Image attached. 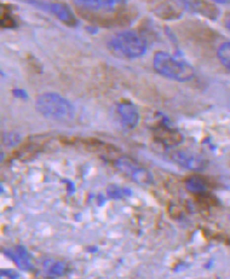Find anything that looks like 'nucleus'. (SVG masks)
Listing matches in <instances>:
<instances>
[{
  "label": "nucleus",
  "instance_id": "obj_1",
  "mask_svg": "<svg viewBox=\"0 0 230 279\" xmlns=\"http://www.w3.org/2000/svg\"><path fill=\"white\" fill-rule=\"evenodd\" d=\"M36 108L46 119L57 122H69L74 119V108L71 102L57 93H44L37 99Z\"/></svg>",
  "mask_w": 230,
  "mask_h": 279
},
{
  "label": "nucleus",
  "instance_id": "obj_2",
  "mask_svg": "<svg viewBox=\"0 0 230 279\" xmlns=\"http://www.w3.org/2000/svg\"><path fill=\"white\" fill-rule=\"evenodd\" d=\"M153 63L155 70L168 79L186 82L194 77V68L188 62L175 57L167 52L155 53Z\"/></svg>",
  "mask_w": 230,
  "mask_h": 279
},
{
  "label": "nucleus",
  "instance_id": "obj_3",
  "mask_svg": "<svg viewBox=\"0 0 230 279\" xmlns=\"http://www.w3.org/2000/svg\"><path fill=\"white\" fill-rule=\"evenodd\" d=\"M108 49L117 57L138 58L147 52V44L136 32L122 31L109 39Z\"/></svg>",
  "mask_w": 230,
  "mask_h": 279
},
{
  "label": "nucleus",
  "instance_id": "obj_4",
  "mask_svg": "<svg viewBox=\"0 0 230 279\" xmlns=\"http://www.w3.org/2000/svg\"><path fill=\"white\" fill-rule=\"evenodd\" d=\"M28 4L38 6L39 9L44 10V11L51 12L60 21L66 23L68 26H76L77 23L76 16L73 11L67 6L66 4L62 2H52V1H27Z\"/></svg>",
  "mask_w": 230,
  "mask_h": 279
},
{
  "label": "nucleus",
  "instance_id": "obj_5",
  "mask_svg": "<svg viewBox=\"0 0 230 279\" xmlns=\"http://www.w3.org/2000/svg\"><path fill=\"white\" fill-rule=\"evenodd\" d=\"M114 166L117 170L121 171L122 173L130 175L131 178L135 181H137L138 184H151L152 182V176L151 174H149V172L140 167L135 161L130 160V158H119V160L115 161Z\"/></svg>",
  "mask_w": 230,
  "mask_h": 279
},
{
  "label": "nucleus",
  "instance_id": "obj_6",
  "mask_svg": "<svg viewBox=\"0 0 230 279\" xmlns=\"http://www.w3.org/2000/svg\"><path fill=\"white\" fill-rule=\"evenodd\" d=\"M170 160L191 171H201L206 167V160L200 155L187 150H176L170 152Z\"/></svg>",
  "mask_w": 230,
  "mask_h": 279
},
{
  "label": "nucleus",
  "instance_id": "obj_7",
  "mask_svg": "<svg viewBox=\"0 0 230 279\" xmlns=\"http://www.w3.org/2000/svg\"><path fill=\"white\" fill-rule=\"evenodd\" d=\"M116 112L120 117V121L127 128H133L140 121V114L135 104L130 102H121L117 104Z\"/></svg>",
  "mask_w": 230,
  "mask_h": 279
},
{
  "label": "nucleus",
  "instance_id": "obj_8",
  "mask_svg": "<svg viewBox=\"0 0 230 279\" xmlns=\"http://www.w3.org/2000/svg\"><path fill=\"white\" fill-rule=\"evenodd\" d=\"M5 254L9 257H11L12 261L16 262L21 270H29L31 268V261H29L28 253L23 246H16L13 250L5 251Z\"/></svg>",
  "mask_w": 230,
  "mask_h": 279
},
{
  "label": "nucleus",
  "instance_id": "obj_9",
  "mask_svg": "<svg viewBox=\"0 0 230 279\" xmlns=\"http://www.w3.org/2000/svg\"><path fill=\"white\" fill-rule=\"evenodd\" d=\"M186 189L192 194H201V192H205L206 185L204 180L199 176H192L186 181Z\"/></svg>",
  "mask_w": 230,
  "mask_h": 279
},
{
  "label": "nucleus",
  "instance_id": "obj_10",
  "mask_svg": "<svg viewBox=\"0 0 230 279\" xmlns=\"http://www.w3.org/2000/svg\"><path fill=\"white\" fill-rule=\"evenodd\" d=\"M45 271L49 276L52 277H58V276H62L66 271V265L61 261H47L44 265Z\"/></svg>",
  "mask_w": 230,
  "mask_h": 279
},
{
  "label": "nucleus",
  "instance_id": "obj_11",
  "mask_svg": "<svg viewBox=\"0 0 230 279\" xmlns=\"http://www.w3.org/2000/svg\"><path fill=\"white\" fill-rule=\"evenodd\" d=\"M218 58L224 67L230 71V42H224L218 49Z\"/></svg>",
  "mask_w": 230,
  "mask_h": 279
},
{
  "label": "nucleus",
  "instance_id": "obj_12",
  "mask_svg": "<svg viewBox=\"0 0 230 279\" xmlns=\"http://www.w3.org/2000/svg\"><path fill=\"white\" fill-rule=\"evenodd\" d=\"M108 196L112 198H122L131 196V191L128 189H122V187L113 185V186L108 187Z\"/></svg>",
  "mask_w": 230,
  "mask_h": 279
},
{
  "label": "nucleus",
  "instance_id": "obj_13",
  "mask_svg": "<svg viewBox=\"0 0 230 279\" xmlns=\"http://www.w3.org/2000/svg\"><path fill=\"white\" fill-rule=\"evenodd\" d=\"M15 25V21H13L9 15L1 16V27H4V28H13Z\"/></svg>",
  "mask_w": 230,
  "mask_h": 279
},
{
  "label": "nucleus",
  "instance_id": "obj_14",
  "mask_svg": "<svg viewBox=\"0 0 230 279\" xmlns=\"http://www.w3.org/2000/svg\"><path fill=\"white\" fill-rule=\"evenodd\" d=\"M1 277H6V279H16V278H17V275H16L13 271L2 270L1 271Z\"/></svg>",
  "mask_w": 230,
  "mask_h": 279
},
{
  "label": "nucleus",
  "instance_id": "obj_15",
  "mask_svg": "<svg viewBox=\"0 0 230 279\" xmlns=\"http://www.w3.org/2000/svg\"><path fill=\"white\" fill-rule=\"evenodd\" d=\"M12 93L15 97L17 98H27V92L23 90H20V88H16V90H12Z\"/></svg>",
  "mask_w": 230,
  "mask_h": 279
},
{
  "label": "nucleus",
  "instance_id": "obj_16",
  "mask_svg": "<svg viewBox=\"0 0 230 279\" xmlns=\"http://www.w3.org/2000/svg\"><path fill=\"white\" fill-rule=\"evenodd\" d=\"M227 27H228V29L230 31V20L228 21V22H227Z\"/></svg>",
  "mask_w": 230,
  "mask_h": 279
}]
</instances>
